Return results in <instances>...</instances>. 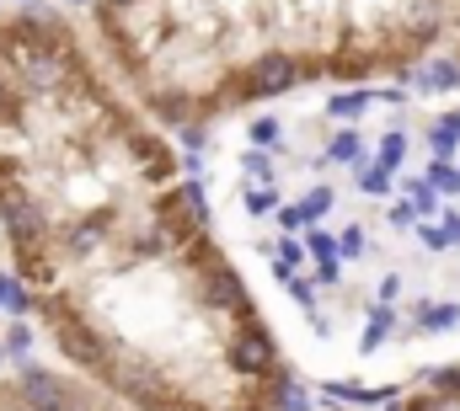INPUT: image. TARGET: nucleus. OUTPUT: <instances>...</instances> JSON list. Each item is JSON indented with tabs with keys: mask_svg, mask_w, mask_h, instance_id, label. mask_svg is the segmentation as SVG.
<instances>
[{
	"mask_svg": "<svg viewBox=\"0 0 460 411\" xmlns=\"http://www.w3.org/2000/svg\"><path fill=\"white\" fill-rule=\"evenodd\" d=\"M22 401H27L32 411H70L75 407L70 385H59V380L43 374V369H27V374H22Z\"/></svg>",
	"mask_w": 460,
	"mask_h": 411,
	"instance_id": "1",
	"label": "nucleus"
},
{
	"mask_svg": "<svg viewBox=\"0 0 460 411\" xmlns=\"http://www.w3.org/2000/svg\"><path fill=\"white\" fill-rule=\"evenodd\" d=\"M289 81H295L289 54H262V59L252 65V97H273V92H284Z\"/></svg>",
	"mask_w": 460,
	"mask_h": 411,
	"instance_id": "2",
	"label": "nucleus"
},
{
	"mask_svg": "<svg viewBox=\"0 0 460 411\" xmlns=\"http://www.w3.org/2000/svg\"><path fill=\"white\" fill-rule=\"evenodd\" d=\"M235 369H246V374H262V369H273V342L262 337V331H246L241 342H235Z\"/></svg>",
	"mask_w": 460,
	"mask_h": 411,
	"instance_id": "3",
	"label": "nucleus"
},
{
	"mask_svg": "<svg viewBox=\"0 0 460 411\" xmlns=\"http://www.w3.org/2000/svg\"><path fill=\"white\" fill-rule=\"evenodd\" d=\"M0 208H5V224H11V235H16V240H32V235H38V224H43V219H38V208H32V204H22L16 193H5Z\"/></svg>",
	"mask_w": 460,
	"mask_h": 411,
	"instance_id": "4",
	"label": "nucleus"
},
{
	"mask_svg": "<svg viewBox=\"0 0 460 411\" xmlns=\"http://www.w3.org/2000/svg\"><path fill=\"white\" fill-rule=\"evenodd\" d=\"M59 342L70 347V358H81V363H97V337H92V331H81L75 320H59Z\"/></svg>",
	"mask_w": 460,
	"mask_h": 411,
	"instance_id": "5",
	"label": "nucleus"
},
{
	"mask_svg": "<svg viewBox=\"0 0 460 411\" xmlns=\"http://www.w3.org/2000/svg\"><path fill=\"white\" fill-rule=\"evenodd\" d=\"M59 75H65V59H59V54L43 48V54L27 59V81H32V86H59Z\"/></svg>",
	"mask_w": 460,
	"mask_h": 411,
	"instance_id": "6",
	"label": "nucleus"
},
{
	"mask_svg": "<svg viewBox=\"0 0 460 411\" xmlns=\"http://www.w3.org/2000/svg\"><path fill=\"white\" fill-rule=\"evenodd\" d=\"M423 240L439 246V251H445V246H460V214H445V224H429Z\"/></svg>",
	"mask_w": 460,
	"mask_h": 411,
	"instance_id": "7",
	"label": "nucleus"
},
{
	"mask_svg": "<svg viewBox=\"0 0 460 411\" xmlns=\"http://www.w3.org/2000/svg\"><path fill=\"white\" fill-rule=\"evenodd\" d=\"M456 144H460V118H439V123H434V150H439V161H445Z\"/></svg>",
	"mask_w": 460,
	"mask_h": 411,
	"instance_id": "8",
	"label": "nucleus"
},
{
	"mask_svg": "<svg viewBox=\"0 0 460 411\" xmlns=\"http://www.w3.org/2000/svg\"><path fill=\"white\" fill-rule=\"evenodd\" d=\"M429 188H439V193H456V188H460V171H456V166H445V161H434V171H429Z\"/></svg>",
	"mask_w": 460,
	"mask_h": 411,
	"instance_id": "9",
	"label": "nucleus"
},
{
	"mask_svg": "<svg viewBox=\"0 0 460 411\" xmlns=\"http://www.w3.org/2000/svg\"><path fill=\"white\" fill-rule=\"evenodd\" d=\"M460 305H423V326H456Z\"/></svg>",
	"mask_w": 460,
	"mask_h": 411,
	"instance_id": "10",
	"label": "nucleus"
},
{
	"mask_svg": "<svg viewBox=\"0 0 460 411\" xmlns=\"http://www.w3.org/2000/svg\"><path fill=\"white\" fill-rule=\"evenodd\" d=\"M402 155H407V139H402V134H385V144H380V166L391 171V166H396Z\"/></svg>",
	"mask_w": 460,
	"mask_h": 411,
	"instance_id": "11",
	"label": "nucleus"
},
{
	"mask_svg": "<svg viewBox=\"0 0 460 411\" xmlns=\"http://www.w3.org/2000/svg\"><path fill=\"white\" fill-rule=\"evenodd\" d=\"M332 161H358V134H338L332 139Z\"/></svg>",
	"mask_w": 460,
	"mask_h": 411,
	"instance_id": "12",
	"label": "nucleus"
},
{
	"mask_svg": "<svg viewBox=\"0 0 460 411\" xmlns=\"http://www.w3.org/2000/svg\"><path fill=\"white\" fill-rule=\"evenodd\" d=\"M423 81H429V86H456L460 70H456V65H429V75H423Z\"/></svg>",
	"mask_w": 460,
	"mask_h": 411,
	"instance_id": "13",
	"label": "nucleus"
},
{
	"mask_svg": "<svg viewBox=\"0 0 460 411\" xmlns=\"http://www.w3.org/2000/svg\"><path fill=\"white\" fill-rule=\"evenodd\" d=\"M364 102H369V97L348 92V97H338V102H332V112H338V118H353V112H364Z\"/></svg>",
	"mask_w": 460,
	"mask_h": 411,
	"instance_id": "14",
	"label": "nucleus"
},
{
	"mask_svg": "<svg viewBox=\"0 0 460 411\" xmlns=\"http://www.w3.org/2000/svg\"><path fill=\"white\" fill-rule=\"evenodd\" d=\"M327 208H332V193H327V188H316V193L305 198V214H311V219H322Z\"/></svg>",
	"mask_w": 460,
	"mask_h": 411,
	"instance_id": "15",
	"label": "nucleus"
},
{
	"mask_svg": "<svg viewBox=\"0 0 460 411\" xmlns=\"http://www.w3.org/2000/svg\"><path fill=\"white\" fill-rule=\"evenodd\" d=\"M385 188H391V182H385V166H369V171H364V193H385Z\"/></svg>",
	"mask_w": 460,
	"mask_h": 411,
	"instance_id": "16",
	"label": "nucleus"
},
{
	"mask_svg": "<svg viewBox=\"0 0 460 411\" xmlns=\"http://www.w3.org/2000/svg\"><path fill=\"white\" fill-rule=\"evenodd\" d=\"M252 139H257V144H279V123H268V118H262V123L252 128Z\"/></svg>",
	"mask_w": 460,
	"mask_h": 411,
	"instance_id": "17",
	"label": "nucleus"
},
{
	"mask_svg": "<svg viewBox=\"0 0 460 411\" xmlns=\"http://www.w3.org/2000/svg\"><path fill=\"white\" fill-rule=\"evenodd\" d=\"M305 219H311V214H305V204H300V208H284V214H279V224H284V230H300Z\"/></svg>",
	"mask_w": 460,
	"mask_h": 411,
	"instance_id": "18",
	"label": "nucleus"
},
{
	"mask_svg": "<svg viewBox=\"0 0 460 411\" xmlns=\"http://www.w3.org/2000/svg\"><path fill=\"white\" fill-rule=\"evenodd\" d=\"M27 342H32V337H27V326H11V337H5V347H11V353H27Z\"/></svg>",
	"mask_w": 460,
	"mask_h": 411,
	"instance_id": "19",
	"label": "nucleus"
},
{
	"mask_svg": "<svg viewBox=\"0 0 460 411\" xmlns=\"http://www.w3.org/2000/svg\"><path fill=\"white\" fill-rule=\"evenodd\" d=\"M246 208H252V214H268V208H273V193H252Z\"/></svg>",
	"mask_w": 460,
	"mask_h": 411,
	"instance_id": "20",
	"label": "nucleus"
},
{
	"mask_svg": "<svg viewBox=\"0 0 460 411\" xmlns=\"http://www.w3.org/2000/svg\"><path fill=\"white\" fill-rule=\"evenodd\" d=\"M412 214H418L412 204H396V208H391V224H412Z\"/></svg>",
	"mask_w": 460,
	"mask_h": 411,
	"instance_id": "21",
	"label": "nucleus"
},
{
	"mask_svg": "<svg viewBox=\"0 0 460 411\" xmlns=\"http://www.w3.org/2000/svg\"><path fill=\"white\" fill-rule=\"evenodd\" d=\"M5 305H11V310H27V294H22L16 284H5Z\"/></svg>",
	"mask_w": 460,
	"mask_h": 411,
	"instance_id": "22",
	"label": "nucleus"
},
{
	"mask_svg": "<svg viewBox=\"0 0 460 411\" xmlns=\"http://www.w3.org/2000/svg\"><path fill=\"white\" fill-rule=\"evenodd\" d=\"M102 5H128V0H102Z\"/></svg>",
	"mask_w": 460,
	"mask_h": 411,
	"instance_id": "23",
	"label": "nucleus"
},
{
	"mask_svg": "<svg viewBox=\"0 0 460 411\" xmlns=\"http://www.w3.org/2000/svg\"><path fill=\"white\" fill-rule=\"evenodd\" d=\"M0 300H5V278H0Z\"/></svg>",
	"mask_w": 460,
	"mask_h": 411,
	"instance_id": "24",
	"label": "nucleus"
},
{
	"mask_svg": "<svg viewBox=\"0 0 460 411\" xmlns=\"http://www.w3.org/2000/svg\"><path fill=\"white\" fill-rule=\"evenodd\" d=\"M456 385H460V374H456Z\"/></svg>",
	"mask_w": 460,
	"mask_h": 411,
	"instance_id": "25",
	"label": "nucleus"
}]
</instances>
